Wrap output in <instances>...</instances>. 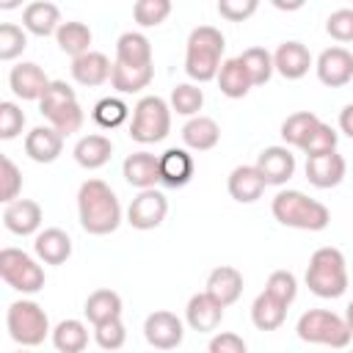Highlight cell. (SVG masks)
Here are the masks:
<instances>
[{"label": "cell", "mask_w": 353, "mask_h": 353, "mask_svg": "<svg viewBox=\"0 0 353 353\" xmlns=\"http://www.w3.org/2000/svg\"><path fill=\"white\" fill-rule=\"evenodd\" d=\"M77 218L88 234L105 237L121 223V204L113 188L102 179H85L77 190Z\"/></svg>", "instance_id": "6da1fadb"}, {"label": "cell", "mask_w": 353, "mask_h": 353, "mask_svg": "<svg viewBox=\"0 0 353 353\" xmlns=\"http://www.w3.org/2000/svg\"><path fill=\"white\" fill-rule=\"evenodd\" d=\"M226 50V39L218 28L212 25H199L190 30L188 36V47H185V72L190 80L196 83H210L218 77L221 69V55Z\"/></svg>", "instance_id": "7a4b0ae2"}, {"label": "cell", "mask_w": 353, "mask_h": 353, "mask_svg": "<svg viewBox=\"0 0 353 353\" xmlns=\"http://www.w3.org/2000/svg\"><path fill=\"white\" fill-rule=\"evenodd\" d=\"M270 212L281 226L303 229V232H323L331 223L328 207L306 196L303 190H279L270 201Z\"/></svg>", "instance_id": "3957f363"}, {"label": "cell", "mask_w": 353, "mask_h": 353, "mask_svg": "<svg viewBox=\"0 0 353 353\" xmlns=\"http://www.w3.org/2000/svg\"><path fill=\"white\" fill-rule=\"evenodd\" d=\"M306 287L317 298H339L347 290V265L345 254L334 245H323L309 256L306 268Z\"/></svg>", "instance_id": "277c9868"}, {"label": "cell", "mask_w": 353, "mask_h": 353, "mask_svg": "<svg viewBox=\"0 0 353 353\" xmlns=\"http://www.w3.org/2000/svg\"><path fill=\"white\" fill-rule=\"evenodd\" d=\"M39 110L63 135L77 132L83 127V119H85V113H83V108L77 102L74 88L69 83H63V80H50L47 91L39 99Z\"/></svg>", "instance_id": "5b68a950"}, {"label": "cell", "mask_w": 353, "mask_h": 353, "mask_svg": "<svg viewBox=\"0 0 353 353\" xmlns=\"http://www.w3.org/2000/svg\"><path fill=\"white\" fill-rule=\"evenodd\" d=\"M6 328H8V336L17 345H22V347H36L47 336H52L47 312L36 301H30V298L14 301L8 306V312H6Z\"/></svg>", "instance_id": "8992f818"}, {"label": "cell", "mask_w": 353, "mask_h": 353, "mask_svg": "<svg viewBox=\"0 0 353 353\" xmlns=\"http://www.w3.org/2000/svg\"><path fill=\"white\" fill-rule=\"evenodd\" d=\"M298 339L312 342V345H325V347H347L353 339V331L345 317L328 309H309L298 317L295 325Z\"/></svg>", "instance_id": "52a82bcc"}, {"label": "cell", "mask_w": 353, "mask_h": 353, "mask_svg": "<svg viewBox=\"0 0 353 353\" xmlns=\"http://www.w3.org/2000/svg\"><path fill=\"white\" fill-rule=\"evenodd\" d=\"M171 132V105L157 97H141L138 105L132 108V121H130V138L138 143H160Z\"/></svg>", "instance_id": "ba28073f"}, {"label": "cell", "mask_w": 353, "mask_h": 353, "mask_svg": "<svg viewBox=\"0 0 353 353\" xmlns=\"http://www.w3.org/2000/svg\"><path fill=\"white\" fill-rule=\"evenodd\" d=\"M0 276L11 290L22 295H36L44 287V268L22 248L0 251Z\"/></svg>", "instance_id": "9c48e42d"}, {"label": "cell", "mask_w": 353, "mask_h": 353, "mask_svg": "<svg viewBox=\"0 0 353 353\" xmlns=\"http://www.w3.org/2000/svg\"><path fill=\"white\" fill-rule=\"evenodd\" d=\"M168 215V201L160 190L154 188H143L127 207V223L132 229H141V232H149V229H157Z\"/></svg>", "instance_id": "30bf717a"}, {"label": "cell", "mask_w": 353, "mask_h": 353, "mask_svg": "<svg viewBox=\"0 0 353 353\" xmlns=\"http://www.w3.org/2000/svg\"><path fill=\"white\" fill-rule=\"evenodd\" d=\"M143 336L152 347L157 350H174L182 345V336H185V325L182 320L174 314V312H165V309H157L152 312L146 320H143Z\"/></svg>", "instance_id": "8fae6325"}, {"label": "cell", "mask_w": 353, "mask_h": 353, "mask_svg": "<svg viewBox=\"0 0 353 353\" xmlns=\"http://www.w3.org/2000/svg\"><path fill=\"white\" fill-rule=\"evenodd\" d=\"M345 168H347V163L336 149L306 154V179H309V185H314L320 190L336 188L345 179Z\"/></svg>", "instance_id": "7c38bea8"}, {"label": "cell", "mask_w": 353, "mask_h": 353, "mask_svg": "<svg viewBox=\"0 0 353 353\" xmlns=\"http://www.w3.org/2000/svg\"><path fill=\"white\" fill-rule=\"evenodd\" d=\"M317 77L328 88H342L353 80V52L345 47H328L317 55Z\"/></svg>", "instance_id": "4fadbf2b"}, {"label": "cell", "mask_w": 353, "mask_h": 353, "mask_svg": "<svg viewBox=\"0 0 353 353\" xmlns=\"http://www.w3.org/2000/svg\"><path fill=\"white\" fill-rule=\"evenodd\" d=\"M44 221V212L39 207V201L33 199H14L6 204L3 210V223L11 234L28 237V234H39V226Z\"/></svg>", "instance_id": "5bb4252c"}, {"label": "cell", "mask_w": 353, "mask_h": 353, "mask_svg": "<svg viewBox=\"0 0 353 353\" xmlns=\"http://www.w3.org/2000/svg\"><path fill=\"white\" fill-rule=\"evenodd\" d=\"M8 85H11V91H14V97H19V99H41V94L47 91V85H50V77L44 74V69L39 66V63H33V61H22V63H17V66H11V72H8Z\"/></svg>", "instance_id": "9a60e30c"}, {"label": "cell", "mask_w": 353, "mask_h": 353, "mask_svg": "<svg viewBox=\"0 0 353 353\" xmlns=\"http://www.w3.org/2000/svg\"><path fill=\"white\" fill-rule=\"evenodd\" d=\"M223 309L226 306H221L207 290L204 292H196V295H190V301L185 306V323L193 331H199V334H210V331H215L221 325Z\"/></svg>", "instance_id": "2e32d148"}, {"label": "cell", "mask_w": 353, "mask_h": 353, "mask_svg": "<svg viewBox=\"0 0 353 353\" xmlns=\"http://www.w3.org/2000/svg\"><path fill=\"white\" fill-rule=\"evenodd\" d=\"M196 174V160L188 146H171L160 154V182L165 188H185Z\"/></svg>", "instance_id": "e0dca14e"}, {"label": "cell", "mask_w": 353, "mask_h": 353, "mask_svg": "<svg viewBox=\"0 0 353 353\" xmlns=\"http://www.w3.org/2000/svg\"><path fill=\"white\" fill-rule=\"evenodd\" d=\"M63 132H58L52 124L47 127H33L25 135V154L33 163H55L63 152Z\"/></svg>", "instance_id": "ac0fdd59"}, {"label": "cell", "mask_w": 353, "mask_h": 353, "mask_svg": "<svg viewBox=\"0 0 353 353\" xmlns=\"http://www.w3.org/2000/svg\"><path fill=\"white\" fill-rule=\"evenodd\" d=\"M273 66L284 80H301L312 69V52L301 41H281L273 52Z\"/></svg>", "instance_id": "d6986e66"}, {"label": "cell", "mask_w": 353, "mask_h": 353, "mask_svg": "<svg viewBox=\"0 0 353 353\" xmlns=\"http://www.w3.org/2000/svg\"><path fill=\"white\" fill-rule=\"evenodd\" d=\"M256 168L268 185H284L295 174V154L287 146H268L259 152Z\"/></svg>", "instance_id": "ffe728a7"}, {"label": "cell", "mask_w": 353, "mask_h": 353, "mask_svg": "<svg viewBox=\"0 0 353 353\" xmlns=\"http://www.w3.org/2000/svg\"><path fill=\"white\" fill-rule=\"evenodd\" d=\"M265 188H268V182L256 165H237V168H232L229 179H226L229 196L240 204H254L256 199H262Z\"/></svg>", "instance_id": "44dd1931"}, {"label": "cell", "mask_w": 353, "mask_h": 353, "mask_svg": "<svg viewBox=\"0 0 353 353\" xmlns=\"http://www.w3.org/2000/svg\"><path fill=\"white\" fill-rule=\"evenodd\" d=\"M110 74H113V63L105 52L88 50V52L72 58V77L80 85H102L110 80Z\"/></svg>", "instance_id": "7402d4cb"}, {"label": "cell", "mask_w": 353, "mask_h": 353, "mask_svg": "<svg viewBox=\"0 0 353 353\" xmlns=\"http://www.w3.org/2000/svg\"><path fill=\"white\" fill-rule=\"evenodd\" d=\"M121 174L124 179L143 190V188H154L160 182V154H152V152H132L124 165H121Z\"/></svg>", "instance_id": "603a6c76"}, {"label": "cell", "mask_w": 353, "mask_h": 353, "mask_svg": "<svg viewBox=\"0 0 353 353\" xmlns=\"http://www.w3.org/2000/svg\"><path fill=\"white\" fill-rule=\"evenodd\" d=\"M33 251H36V256L44 265H63L72 256V237L63 229L50 226V229H44V232L36 234Z\"/></svg>", "instance_id": "cb8c5ba5"}, {"label": "cell", "mask_w": 353, "mask_h": 353, "mask_svg": "<svg viewBox=\"0 0 353 353\" xmlns=\"http://www.w3.org/2000/svg\"><path fill=\"white\" fill-rule=\"evenodd\" d=\"M221 306H232L240 295H243V273L232 265H221L215 270H210L207 276V287H204Z\"/></svg>", "instance_id": "d4e9b609"}, {"label": "cell", "mask_w": 353, "mask_h": 353, "mask_svg": "<svg viewBox=\"0 0 353 353\" xmlns=\"http://www.w3.org/2000/svg\"><path fill=\"white\" fill-rule=\"evenodd\" d=\"M22 28L33 36H52L58 28H61V11L55 3L50 0H36V3H28L25 11H22Z\"/></svg>", "instance_id": "484cf974"}, {"label": "cell", "mask_w": 353, "mask_h": 353, "mask_svg": "<svg viewBox=\"0 0 353 353\" xmlns=\"http://www.w3.org/2000/svg\"><path fill=\"white\" fill-rule=\"evenodd\" d=\"M221 141V127L210 116H190L182 127V143L193 152H210Z\"/></svg>", "instance_id": "4316f807"}, {"label": "cell", "mask_w": 353, "mask_h": 353, "mask_svg": "<svg viewBox=\"0 0 353 353\" xmlns=\"http://www.w3.org/2000/svg\"><path fill=\"white\" fill-rule=\"evenodd\" d=\"M152 77H154V66L152 63H121V61H113L110 85L119 94H138L152 83Z\"/></svg>", "instance_id": "83f0119b"}, {"label": "cell", "mask_w": 353, "mask_h": 353, "mask_svg": "<svg viewBox=\"0 0 353 353\" xmlns=\"http://www.w3.org/2000/svg\"><path fill=\"white\" fill-rule=\"evenodd\" d=\"M74 160L80 168H88V171H97L102 168L110 157H113V143L108 135H99V132H91V135H83L77 143H74Z\"/></svg>", "instance_id": "f1b7e54d"}, {"label": "cell", "mask_w": 353, "mask_h": 353, "mask_svg": "<svg viewBox=\"0 0 353 353\" xmlns=\"http://www.w3.org/2000/svg\"><path fill=\"white\" fill-rule=\"evenodd\" d=\"M215 80H218L221 94H223V97H229V99H243V97L251 91V85H254L240 58H226V61L221 63V69H218V77H215Z\"/></svg>", "instance_id": "f546056e"}, {"label": "cell", "mask_w": 353, "mask_h": 353, "mask_svg": "<svg viewBox=\"0 0 353 353\" xmlns=\"http://www.w3.org/2000/svg\"><path fill=\"white\" fill-rule=\"evenodd\" d=\"M284 317H287V306L281 301H276L268 290H262L254 298V303H251V323H254V328L276 331V328H281Z\"/></svg>", "instance_id": "4dcf8cb0"}, {"label": "cell", "mask_w": 353, "mask_h": 353, "mask_svg": "<svg viewBox=\"0 0 353 353\" xmlns=\"http://www.w3.org/2000/svg\"><path fill=\"white\" fill-rule=\"evenodd\" d=\"M55 41H58L61 52H66L69 58H77L91 50V28L77 19L61 22V28L55 30Z\"/></svg>", "instance_id": "1f68e13d"}, {"label": "cell", "mask_w": 353, "mask_h": 353, "mask_svg": "<svg viewBox=\"0 0 353 353\" xmlns=\"http://www.w3.org/2000/svg\"><path fill=\"white\" fill-rule=\"evenodd\" d=\"M83 312H85L91 325H99V323H105L110 317H121V295L113 292V290H94L85 298Z\"/></svg>", "instance_id": "d6a6232c"}, {"label": "cell", "mask_w": 353, "mask_h": 353, "mask_svg": "<svg viewBox=\"0 0 353 353\" xmlns=\"http://www.w3.org/2000/svg\"><path fill=\"white\" fill-rule=\"evenodd\" d=\"M52 345L55 350L61 353H83L85 345H88V328L83 320H61L55 328H52Z\"/></svg>", "instance_id": "836d02e7"}, {"label": "cell", "mask_w": 353, "mask_h": 353, "mask_svg": "<svg viewBox=\"0 0 353 353\" xmlns=\"http://www.w3.org/2000/svg\"><path fill=\"white\" fill-rule=\"evenodd\" d=\"M116 61L121 63H152V41L141 30H127L116 41Z\"/></svg>", "instance_id": "e575fe53"}, {"label": "cell", "mask_w": 353, "mask_h": 353, "mask_svg": "<svg viewBox=\"0 0 353 353\" xmlns=\"http://www.w3.org/2000/svg\"><path fill=\"white\" fill-rule=\"evenodd\" d=\"M320 116L312 113V110H298V113H290L284 121H281V141L287 146H295L301 149L306 143V138L312 135V130L317 127Z\"/></svg>", "instance_id": "d590c367"}, {"label": "cell", "mask_w": 353, "mask_h": 353, "mask_svg": "<svg viewBox=\"0 0 353 353\" xmlns=\"http://www.w3.org/2000/svg\"><path fill=\"white\" fill-rule=\"evenodd\" d=\"M237 58L243 61V66H245V72H248V77H251L254 85H265V83L270 80V74L276 72V66H273V52H268L265 47H248V50H243Z\"/></svg>", "instance_id": "8d00e7d4"}, {"label": "cell", "mask_w": 353, "mask_h": 353, "mask_svg": "<svg viewBox=\"0 0 353 353\" xmlns=\"http://www.w3.org/2000/svg\"><path fill=\"white\" fill-rule=\"evenodd\" d=\"M174 3L171 0H135L132 19L138 28H157L171 17Z\"/></svg>", "instance_id": "74e56055"}, {"label": "cell", "mask_w": 353, "mask_h": 353, "mask_svg": "<svg viewBox=\"0 0 353 353\" xmlns=\"http://www.w3.org/2000/svg\"><path fill=\"white\" fill-rule=\"evenodd\" d=\"M171 110H176L179 116H199L201 105H204V91L193 83H179L174 91H171V99H168Z\"/></svg>", "instance_id": "f35d334b"}, {"label": "cell", "mask_w": 353, "mask_h": 353, "mask_svg": "<svg viewBox=\"0 0 353 353\" xmlns=\"http://www.w3.org/2000/svg\"><path fill=\"white\" fill-rule=\"evenodd\" d=\"M127 113H130V108H127L119 97H105V99H99V102L94 105V110H91L94 121H97L99 127H105V130L119 127V124L127 119Z\"/></svg>", "instance_id": "ab89813d"}, {"label": "cell", "mask_w": 353, "mask_h": 353, "mask_svg": "<svg viewBox=\"0 0 353 353\" xmlns=\"http://www.w3.org/2000/svg\"><path fill=\"white\" fill-rule=\"evenodd\" d=\"M25 47H28V33L14 22H3L0 25V61L19 58Z\"/></svg>", "instance_id": "60d3db41"}, {"label": "cell", "mask_w": 353, "mask_h": 353, "mask_svg": "<svg viewBox=\"0 0 353 353\" xmlns=\"http://www.w3.org/2000/svg\"><path fill=\"white\" fill-rule=\"evenodd\" d=\"M19 190H22V171L17 168V163L8 154H3L0 157V201L3 204L14 201L19 196Z\"/></svg>", "instance_id": "b9f144b4"}, {"label": "cell", "mask_w": 353, "mask_h": 353, "mask_svg": "<svg viewBox=\"0 0 353 353\" xmlns=\"http://www.w3.org/2000/svg\"><path fill=\"white\" fill-rule=\"evenodd\" d=\"M265 290H268L276 301H281L284 306H290V303L295 301V295H298V279H295L290 270H273V273L268 276Z\"/></svg>", "instance_id": "7bdbcfd3"}, {"label": "cell", "mask_w": 353, "mask_h": 353, "mask_svg": "<svg viewBox=\"0 0 353 353\" xmlns=\"http://www.w3.org/2000/svg\"><path fill=\"white\" fill-rule=\"evenodd\" d=\"M94 339L102 350H119L127 339V331H124V323L121 317H110L99 325H94Z\"/></svg>", "instance_id": "ee69618b"}, {"label": "cell", "mask_w": 353, "mask_h": 353, "mask_svg": "<svg viewBox=\"0 0 353 353\" xmlns=\"http://www.w3.org/2000/svg\"><path fill=\"white\" fill-rule=\"evenodd\" d=\"M25 127V113L17 102H0V141H11L22 132Z\"/></svg>", "instance_id": "f6af8a7d"}, {"label": "cell", "mask_w": 353, "mask_h": 353, "mask_svg": "<svg viewBox=\"0 0 353 353\" xmlns=\"http://www.w3.org/2000/svg\"><path fill=\"white\" fill-rule=\"evenodd\" d=\"M336 141H339L336 130H334L331 124H325V121H317V127L312 130V135L306 138V143L301 146V152H303V154L328 152V149H336Z\"/></svg>", "instance_id": "bcb514c9"}, {"label": "cell", "mask_w": 353, "mask_h": 353, "mask_svg": "<svg viewBox=\"0 0 353 353\" xmlns=\"http://www.w3.org/2000/svg\"><path fill=\"white\" fill-rule=\"evenodd\" d=\"M325 33L334 41H353V8H336L328 19H325Z\"/></svg>", "instance_id": "7dc6e473"}, {"label": "cell", "mask_w": 353, "mask_h": 353, "mask_svg": "<svg viewBox=\"0 0 353 353\" xmlns=\"http://www.w3.org/2000/svg\"><path fill=\"white\" fill-rule=\"evenodd\" d=\"M259 0H218V14L226 22H245L256 14Z\"/></svg>", "instance_id": "c3c4849f"}, {"label": "cell", "mask_w": 353, "mask_h": 353, "mask_svg": "<svg viewBox=\"0 0 353 353\" xmlns=\"http://www.w3.org/2000/svg\"><path fill=\"white\" fill-rule=\"evenodd\" d=\"M210 353H245L248 350V345H245V339L243 336H237V334H232V331H223V334H215L212 339H210Z\"/></svg>", "instance_id": "681fc988"}, {"label": "cell", "mask_w": 353, "mask_h": 353, "mask_svg": "<svg viewBox=\"0 0 353 353\" xmlns=\"http://www.w3.org/2000/svg\"><path fill=\"white\" fill-rule=\"evenodd\" d=\"M339 130H342L347 138H353V102L339 110Z\"/></svg>", "instance_id": "f907efd6"}, {"label": "cell", "mask_w": 353, "mask_h": 353, "mask_svg": "<svg viewBox=\"0 0 353 353\" xmlns=\"http://www.w3.org/2000/svg\"><path fill=\"white\" fill-rule=\"evenodd\" d=\"M273 3V8H279V11H298V8H303L306 6V0H270Z\"/></svg>", "instance_id": "816d5d0a"}, {"label": "cell", "mask_w": 353, "mask_h": 353, "mask_svg": "<svg viewBox=\"0 0 353 353\" xmlns=\"http://www.w3.org/2000/svg\"><path fill=\"white\" fill-rule=\"evenodd\" d=\"M22 6V0H0V8L3 11H14V8H19Z\"/></svg>", "instance_id": "f5cc1de1"}, {"label": "cell", "mask_w": 353, "mask_h": 353, "mask_svg": "<svg viewBox=\"0 0 353 353\" xmlns=\"http://www.w3.org/2000/svg\"><path fill=\"white\" fill-rule=\"evenodd\" d=\"M345 320H347V325H350V331H353V301H350L347 309H345Z\"/></svg>", "instance_id": "db71d44e"}]
</instances>
